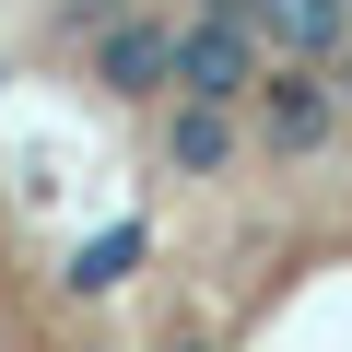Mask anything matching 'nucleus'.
Instances as JSON below:
<instances>
[{"instance_id": "nucleus-1", "label": "nucleus", "mask_w": 352, "mask_h": 352, "mask_svg": "<svg viewBox=\"0 0 352 352\" xmlns=\"http://www.w3.org/2000/svg\"><path fill=\"white\" fill-rule=\"evenodd\" d=\"M129 258H141V235H94V247L71 258V282H82V294H106V282H129Z\"/></svg>"}, {"instance_id": "nucleus-3", "label": "nucleus", "mask_w": 352, "mask_h": 352, "mask_svg": "<svg viewBox=\"0 0 352 352\" xmlns=\"http://www.w3.org/2000/svg\"><path fill=\"white\" fill-rule=\"evenodd\" d=\"M188 352H200V340H188Z\"/></svg>"}, {"instance_id": "nucleus-2", "label": "nucleus", "mask_w": 352, "mask_h": 352, "mask_svg": "<svg viewBox=\"0 0 352 352\" xmlns=\"http://www.w3.org/2000/svg\"><path fill=\"white\" fill-rule=\"evenodd\" d=\"M106 82H129V94L164 82V47H153V36H118V47H106Z\"/></svg>"}]
</instances>
